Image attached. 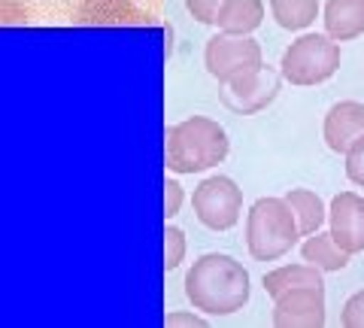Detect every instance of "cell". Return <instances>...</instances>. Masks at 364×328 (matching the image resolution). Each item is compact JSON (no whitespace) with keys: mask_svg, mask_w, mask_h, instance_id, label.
Instances as JSON below:
<instances>
[{"mask_svg":"<svg viewBox=\"0 0 364 328\" xmlns=\"http://www.w3.org/2000/svg\"><path fill=\"white\" fill-rule=\"evenodd\" d=\"M252 282L243 262L225 253L200 255L186 274V298L207 316H228L246 307Z\"/></svg>","mask_w":364,"mask_h":328,"instance_id":"cell-1","label":"cell"},{"mask_svg":"<svg viewBox=\"0 0 364 328\" xmlns=\"http://www.w3.org/2000/svg\"><path fill=\"white\" fill-rule=\"evenodd\" d=\"M164 164L170 174H200L228 158V134L210 116H188L167 128Z\"/></svg>","mask_w":364,"mask_h":328,"instance_id":"cell-2","label":"cell"},{"mask_svg":"<svg viewBox=\"0 0 364 328\" xmlns=\"http://www.w3.org/2000/svg\"><path fill=\"white\" fill-rule=\"evenodd\" d=\"M301 237L298 216L286 198H258L246 216V246L255 262H277Z\"/></svg>","mask_w":364,"mask_h":328,"instance_id":"cell-3","label":"cell"},{"mask_svg":"<svg viewBox=\"0 0 364 328\" xmlns=\"http://www.w3.org/2000/svg\"><path fill=\"white\" fill-rule=\"evenodd\" d=\"M340 70V46L328 33H304L282 52L279 73L291 85H322Z\"/></svg>","mask_w":364,"mask_h":328,"instance_id":"cell-4","label":"cell"},{"mask_svg":"<svg viewBox=\"0 0 364 328\" xmlns=\"http://www.w3.org/2000/svg\"><path fill=\"white\" fill-rule=\"evenodd\" d=\"M203 67L219 85L234 83L240 76H249L264 67V55L252 37H237V33H215L207 40L203 49Z\"/></svg>","mask_w":364,"mask_h":328,"instance_id":"cell-5","label":"cell"},{"mask_svg":"<svg viewBox=\"0 0 364 328\" xmlns=\"http://www.w3.org/2000/svg\"><path fill=\"white\" fill-rule=\"evenodd\" d=\"M191 207L200 225L210 231H228L240 222L243 213V189L234 183L231 176H210L195 189L191 195Z\"/></svg>","mask_w":364,"mask_h":328,"instance_id":"cell-6","label":"cell"},{"mask_svg":"<svg viewBox=\"0 0 364 328\" xmlns=\"http://www.w3.org/2000/svg\"><path fill=\"white\" fill-rule=\"evenodd\" d=\"M279 88H282V73L264 64L255 73L219 85V100L237 116H255V112L267 110L279 97Z\"/></svg>","mask_w":364,"mask_h":328,"instance_id":"cell-7","label":"cell"},{"mask_svg":"<svg viewBox=\"0 0 364 328\" xmlns=\"http://www.w3.org/2000/svg\"><path fill=\"white\" fill-rule=\"evenodd\" d=\"M277 328H322L325 325V286H298L273 298Z\"/></svg>","mask_w":364,"mask_h":328,"instance_id":"cell-8","label":"cell"},{"mask_svg":"<svg viewBox=\"0 0 364 328\" xmlns=\"http://www.w3.org/2000/svg\"><path fill=\"white\" fill-rule=\"evenodd\" d=\"M331 237L349 255L364 253V198L358 191H340L328 207Z\"/></svg>","mask_w":364,"mask_h":328,"instance_id":"cell-9","label":"cell"},{"mask_svg":"<svg viewBox=\"0 0 364 328\" xmlns=\"http://www.w3.org/2000/svg\"><path fill=\"white\" fill-rule=\"evenodd\" d=\"M364 134V104L358 100H340L325 112V125L322 137L325 146L337 155H346L349 146Z\"/></svg>","mask_w":364,"mask_h":328,"instance_id":"cell-10","label":"cell"},{"mask_svg":"<svg viewBox=\"0 0 364 328\" xmlns=\"http://www.w3.org/2000/svg\"><path fill=\"white\" fill-rule=\"evenodd\" d=\"M73 21L76 25H143L146 16L131 0H79Z\"/></svg>","mask_w":364,"mask_h":328,"instance_id":"cell-11","label":"cell"},{"mask_svg":"<svg viewBox=\"0 0 364 328\" xmlns=\"http://www.w3.org/2000/svg\"><path fill=\"white\" fill-rule=\"evenodd\" d=\"M325 33L337 43H349L364 33V0H328L322 9Z\"/></svg>","mask_w":364,"mask_h":328,"instance_id":"cell-12","label":"cell"},{"mask_svg":"<svg viewBox=\"0 0 364 328\" xmlns=\"http://www.w3.org/2000/svg\"><path fill=\"white\" fill-rule=\"evenodd\" d=\"M264 21V4L261 0H225L215 16V25L222 33H237V37H249L255 28Z\"/></svg>","mask_w":364,"mask_h":328,"instance_id":"cell-13","label":"cell"},{"mask_svg":"<svg viewBox=\"0 0 364 328\" xmlns=\"http://www.w3.org/2000/svg\"><path fill=\"white\" fill-rule=\"evenodd\" d=\"M322 274H325V270H318L310 262H304V265H282L277 270H270V274H264V292L270 298H279L282 292L298 289V286H325Z\"/></svg>","mask_w":364,"mask_h":328,"instance_id":"cell-14","label":"cell"},{"mask_svg":"<svg viewBox=\"0 0 364 328\" xmlns=\"http://www.w3.org/2000/svg\"><path fill=\"white\" fill-rule=\"evenodd\" d=\"M301 255H304V262L316 265L318 270H325V274H328V270H343L349 265V258H352L346 250H340V246H337L331 231L310 234L304 240V246H301Z\"/></svg>","mask_w":364,"mask_h":328,"instance_id":"cell-15","label":"cell"},{"mask_svg":"<svg viewBox=\"0 0 364 328\" xmlns=\"http://www.w3.org/2000/svg\"><path fill=\"white\" fill-rule=\"evenodd\" d=\"M286 201L291 203L294 216H298V228H301V237H310L322 228V222L328 219V210L322 198L316 195L310 189H289L286 191Z\"/></svg>","mask_w":364,"mask_h":328,"instance_id":"cell-16","label":"cell"},{"mask_svg":"<svg viewBox=\"0 0 364 328\" xmlns=\"http://www.w3.org/2000/svg\"><path fill=\"white\" fill-rule=\"evenodd\" d=\"M270 16L279 28L304 31L318 18V0H270Z\"/></svg>","mask_w":364,"mask_h":328,"instance_id":"cell-17","label":"cell"},{"mask_svg":"<svg viewBox=\"0 0 364 328\" xmlns=\"http://www.w3.org/2000/svg\"><path fill=\"white\" fill-rule=\"evenodd\" d=\"M182 258H186V234H182V228L167 222V228H164V268L176 270L182 265Z\"/></svg>","mask_w":364,"mask_h":328,"instance_id":"cell-18","label":"cell"},{"mask_svg":"<svg viewBox=\"0 0 364 328\" xmlns=\"http://www.w3.org/2000/svg\"><path fill=\"white\" fill-rule=\"evenodd\" d=\"M346 176H349V183L364 189V134L349 146V152H346Z\"/></svg>","mask_w":364,"mask_h":328,"instance_id":"cell-19","label":"cell"},{"mask_svg":"<svg viewBox=\"0 0 364 328\" xmlns=\"http://www.w3.org/2000/svg\"><path fill=\"white\" fill-rule=\"evenodd\" d=\"M340 322H343L346 328H364V289L346 298L343 313H340Z\"/></svg>","mask_w":364,"mask_h":328,"instance_id":"cell-20","label":"cell"},{"mask_svg":"<svg viewBox=\"0 0 364 328\" xmlns=\"http://www.w3.org/2000/svg\"><path fill=\"white\" fill-rule=\"evenodd\" d=\"M222 4L225 0H186V9L200 21V25H215V16H219Z\"/></svg>","mask_w":364,"mask_h":328,"instance_id":"cell-21","label":"cell"},{"mask_svg":"<svg viewBox=\"0 0 364 328\" xmlns=\"http://www.w3.org/2000/svg\"><path fill=\"white\" fill-rule=\"evenodd\" d=\"M182 201H186V191H182V186L176 183V179H164V216L167 222L179 216V210H182Z\"/></svg>","mask_w":364,"mask_h":328,"instance_id":"cell-22","label":"cell"},{"mask_svg":"<svg viewBox=\"0 0 364 328\" xmlns=\"http://www.w3.org/2000/svg\"><path fill=\"white\" fill-rule=\"evenodd\" d=\"M0 25H28V9L21 0H0Z\"/></svg>","mask_w":364,"mask_h":328,"instance_id":"cell-23","label":"cell"},{"mask_svg":"<svg viewBox=\"0 0 364 328\" xmlns=\"http://www.w3.org/2000/svg\"><path fill=\"white\" fill-rule=\"evenodd\" d=\"M167 325H203L200 316H186V313H170Z\"/></svg>","mask_w":364,"mask_h":328,"instance_id":"cell-24","label":"cell"}]
</instances>
